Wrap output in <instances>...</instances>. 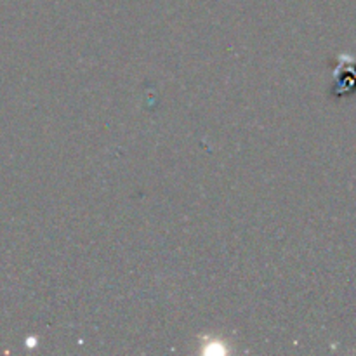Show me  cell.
<instances>
[{"mask_svg":"<svg viewBox=\"0 0 356 356\" xmlns=\"http://www.w3.org/2000/svg\"><path fill=\"white\" fill-rule=\"evenodd\" d=\"M343 61L339 63V66L336 68L334 73V86H332V96L336 97H344L351 96L356 92V59L355 58H346L343 56Z\"/></svg>","mask_w":356,"mask_h":356,"instance_id":"1","label":"cell"}]
</instances>
